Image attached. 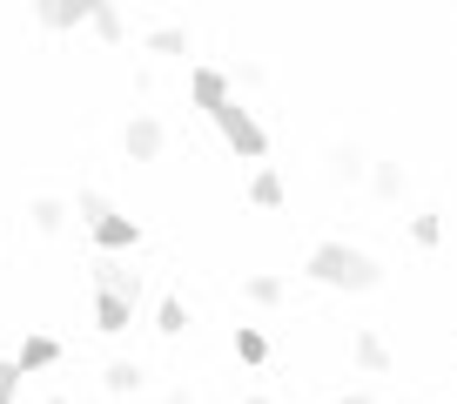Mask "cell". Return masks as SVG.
Wrapping results in <instances>:
<instances>
[{"label":"cell","mask_w":457,"mask_h":404,"mask_svg":"<svg viewBox=\"0 0 457 404\" xmlns=\"http://www.w3.org/2000/svg\"><path fill=\"white\" fill-rule=\"evenodd\" d=\"M61 358V344H54V337H28V344H21V377H28V371H47V364H54Z\"/></svg>","instance_id":"obj_10"},{"label":"cell","mask_w":457,"mask_h":404,"mask_svg":"<svg viewBox=\"0 0 457 404\" xmlns=\"http://www.w3.org/2000/svg\"><path fill=\"white\" fill-rule=\"evenodd\" d=\"M155 331H162V337H182V331H188V303H182V297H162Z\"/></svg>","instance_id":"obj_14"},{"label":"cell","mask_w":457,"mask_h":404,"mask_svg":"<svg viewBox=\"0 0 457 404\" xmlns=\"http://www.w3.org/2000/svg\"><path fill=\"white\" fill-rule=\"evenodd\" d=\"M95 7L101 0H41V7H34V14H41V28H81V21H95Z\"/></svg>","instance_id":"obj_5"},{"label":"cell","mask_w":457,"mask_h":404,"mask_svg":"<svg viewBox=\"0 0 457 404\" xmlns=\"http://www.w3.org/2000/svg\"><path fill=\"white\" fill-rule=\"evenodd\" d=\"M350 350H357L363 371H390V350H384V337H377V331H357V344H350Z\"/></svg>","instance_id":"obj_12"},{"label":"cell","mask_w":457,"mask_h":404,"mask_svg":"<svg viewBox=\"0 0 457 404\" xmlns=\"http://www.w3.org/2000/svg\"><path fill=\"white\" fill-rule=\"evenodd\" d=\"M14 391H21V364L0 358V404H14Z\"/></svg>","instance_id":"obj_23"},{"label":"cell","mask_w":457,"mask_h":404,"mask_svg":"<svg viewBox=\"0 0 457 404\" xmlns=\"http://www.w3.org/2000/svg\"><path fill=\"white\" fill-rule=\"evenodd\" d=\"M249 202H256V209H276V202H283V175L256 169V175H249Z\"/></svg>","instance_id":"obj_11"},{"label":"cell","mask_w":457,"mask_h":404,"mask_svg":"<svg viewBox=\"0 0 457 404\" xmlns=\"http://www.w3.org/2000/svg\"><path fill=\"white\" fill-rule=\"evenodd\" d=\"M28 223H34V230H41V236H54L61 223H68V209H61L54 196H41V202H34V209H28Z\"/></svg>","instance_id":"obj_15"},{"label":"cell","mask_w":457,"mask_h":404,"mask_svg":"<svg viewBox=\"0 0 457 404\" xmlns=\"http://www.w3.org/2000/svg\"><path fill=\"white\" fill-rule=\"evenodd\" d=\"M121 142H129V156H135V162H155V156H162V142H169V135H162V122H155V115H135V122H129V135H121Z\"/></svg>","instance_id":"obj_6"},{"label":"cell","mask_w":457,"mask_h":404,"mask_svg":"<svg viewBox=\"0 0 457 404\" xmlns=\"http://www.w3.org/2000/svg\"><path fill=\"white\" fill-rule=\"evenodd\" d=\"M188 95H195L202 115H222L228 101H236V95H228V74H215V68H195V74H188Z\"/></svg>","instance_id":"obj_3"},{"label":"cell","mask_w":457,"mask_h":404,"mask_svg":"<svg viewBox=\"0 0 457 404\" xmlns=\"http://www.w3.org/2000/svg\"><path fill=\"white\" fill-rule=\"evenodd\" d=\"M101 384H108V398H135V391L148 384V371H142V364H108Z\"/></svg>","instance_id":"obj_9"},{"label":"cell","mask_w":457,"mask_h":404,"mask_svg":"<svg viewBox=\"0 0 457 404\" xmlns=\"http://www.w3.org/2000/svg\"><path fill=\"white\" fill-rule=\"evenodd\" d=\"M148 47H155V55H182V47H188V28H155V34H148Z\"/></svg>","instance_id":"obj_20"},{"label":"cell","mask_w":457,"mask_h":404,"mask_svg":"<svg viewBox=\"0 0 457 404\" xmlns=\"http://www.w3.org/2000/svg\"><path fill=\"white\" fill-rule=\"evenodd\" d=\"M249 404H270V398H249Z\"/></svg>","instance_id":"obj_27"},{"label":"cell","mask_w":457,"mask_h":404,"mask_svg":"<svg viewBox=\"0 0 457 404\" xmlns=\"http://www.w3.org/2000/svg\"><path fill=\"white\" fill-rule=\"evenodd\" d=\"M249 303H262V310L283 303V276H249Z\"/></svg>","instance_id":"obj_19"},{"label":"cell","mask_w":457,"mask_h":404,"mask_svg":"<svg viewBox=\"0 0 457 404\" xmlns=\"http://www.w3.org/2000/svg\"><path fill=\"white\" fill-rule=\"evenodd\" d=\"M129 324H135V303H121V297H108V290H101V297H95V331L121 337Z\"/></svg>","instance_id":"obj_7"},{"label":"cell","mask_w":457,"mask_h":404,"mask_svg":"<svg viewBox=\"0 0 457 404\" xmlns=\"http://www.w3.org/2000/svg\"><path fill=\"white\" fill-rule=\"evenodd\" d=\"M95 243H101V257H114V249H135V243H142V230H135L129 216H108V223H95Z\"/></svg>","instance_id":"obj_8"},{"label":"cell","mask_w":457,"mask_h":404,"mask_svg":"<svg viewBox=\"0 0 457 404\" xmlns=\"http://www.w3.org/2000/svg\"><path fill=\"white\" fill-rule=\"evenodd\" d=\"M81 216L87 223H108L114 209H108V196H101V189H81Z\"/></svg>","instance_id":"obj_22"},{"label":"cell","mask_w":457,"mask_h":404,"mask_svg":"<svg viewBox=\"0 0 457 404\" xmlns=\"http://www.w3.org/2000/svg\"><path fill=\"white\" fill-rule=\"evenodd\" d=\"M236 81H243V88H262V81H270V68H262V61H243V68H236Z\"/></svg>","instance_id":"obj_24"},{"label":"cell","mask_w":457,"mask_h":404,"mask_svg":"<svg viewBox=\"0 0 457 404\" xmlns=\"http://www.w3.org/2000/svg\"><path fill=\"white\" fill-rule=\"evenodd\" d=\"M236 358H243V364H262V358H270V337H262L256 324H236Z\"/></svg>","instance_id":"obj_13"},{"label":"cell","mask_w":457,"mask_h":404,"mask_svg":"<svg viewBox=\"0 0 457 404\" xmlns=\"http://www.w3.org/2000/svg\"><path fill=\"white\" fill-rule=\"evenodd\" d=\"M310 283H323V290H377L384 283V270H377V257H363V249H350V243H323V249H310Z\"/></svg>","instance_id":"obj_1"},{"label":"cell","mask_w":457,"mask_h":404,"mask_svg":"<svg viewBox=\"0 0 457 404\" xmlns=\"http://www.w3.org/2000/svg\"><path fill=\"white\" fill-rule=\"evenodd\" d=\"M87 28H95L101 41H121V34H129V21L114 14V7H95V21H87Z\"/></svg>","instance_id":"obj_18"},{"label":"cell","mask_w":457,"mask_h":404,"mask_svg":"<svg viewBox=\"0 0 457 404\" xmlns=\"http://www.w3.org/2000/svg\"><path fill=\"white\" fill-rule=\"evenodd\" d=\"M329 169H337L343 182H357V175H363V148H350V142H343V148H329Z\"/></svg>","instance_id":"obj_16"},{"label":"cell","mask_w":457,"mask_h":404,"mask_svg":"<svg viewBox=\"0 0 457 404\" xmlns=\"http://www.w3.org/2000/svg\"><path fill=\"white\" fill-rule=\"evenodd\" d=\"M95 283L108 290V297H121V303H142V270H121L114 257L95 263Z\"/></svg>","instance_id":"obj_4"},{"label":"cell","mask_w":457,"mask_h":404,"mask_svg":"<svg viewBox=\"0 0 457 404\" xmlns=\"http://www.w3.org/2000/svg\"><path fill=\"white\" fill-rule=\"evenodd\" d=\"M370 189H377V196H403V169H397V162H377V169H370Z\"/></svg>","instance_id":"obj_17"},{"label":"cell","mask_w":457,"mask_h":404,"mask_svg":"<svg viewBox=\"0 0 457 404\" xmlns=\"http://www.w3.org/2000/svg\"><path fill=\"white\" fill-rule=\"evenodd\" d=\"M162 404H195V398H188V384H182V391H169V398H162Z\"/></svg>","instance_id":"obj_26"},{"label":"cell","mask_w":457,"mask_h":404,"mask_svg":"<svg viewBox=\"0 0 457 404\" xmlns=\"http://www.w3.org/2000/svg\"><path fill=\"white\" fill-rule=\"evenodd\" d=\"M215 129L228 135V148H236V156H249V162H262V156H270V135H262V122L249 115L243 101H228L222 115H215Z\"/></svg>","instance_id":"obj_2"},{"label":"cell","mask_w":457,"mask_h":404,"mask_svg":"<svg viewBox=\"0 0 457 404\" xmlns=\"http://www.w3.org/2000/svg\"><path fill=\"white\" fill-rule=\"evenodd\" d=\"M54 404H68V398H54Z\"/></svg>","instance_id":"obj_28"},{"label":"cell","mask_w":457,"mask_h":404,"mask_svg":"<svg viewBox=\"0 0 457 404\" xmlns=\"http://www.w3.org/2000/svg\"><path fill=\"white\" fill-rule=\"evenodd\" d=\"M337 404H377V398H370V391H343Z\"/></svg>","instance_id":"obj_25"},{"label":"cell","mask_w":457,"mask_h":404,"mask_svg":"<svg viewBox=\"0 0 457 404\" xmlns=\"http://www.w3.org/2000/svg\"><path fill=\"white\" fill-rule=\"evenodd\" d=\"M411 236H417L424 249H437V243H444V223H437V216H411Z\"/></svg>","instance_id":"obj_21"}]
</instances>
